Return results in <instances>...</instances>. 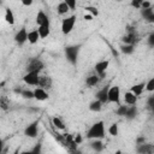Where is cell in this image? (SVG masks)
Returning <instances> with one entry per match:
<instances>
[{
    "label": "cell",
    "instance_id": "obj_1",
    "mask_svg": "<svg viewBox=\"0 0 154 154\" xmlns=\"http://www.w3.org/2000/svg\"><path fill=\"white\" fill-rule=\"evenodd\" d=\"M105 136V126L103 122H96L90 126V129L87 132L88 138H102Z\"/></svg>",
    "mask_w": 154,
    "mask_h": 154
},
{
    "label": "cell",
    "instance_id": "obj_2",
    "mask_svg": "<svg viewBox=\"0 0 154 154\" xmlns=\"http://www.w3.org/2000/svg\"><path fill=\"white\" fill-rule=\"evenodd\" d=\"M78 52H79V45H77V46H67L65 48V55H66L67 60L73 65L77 63Z\"/></svg>",
    "mask_w": 154,
    "mask_h": 154
},
{
    "label": "cell",
    "instance_id": "obj_3",
    "mask_svg": "<svg viewBox=\"0 0 154 154\" xmlns=\"http://www.w3.org/2000/svg\"><path fill=\"white\" fill-rule=\"evenodd\" d=\"M107 101L109 102H114V103H120V89L119 87L114 85L112 88H108L107 91Z\"/></svg>",
    "mask_w": 154,
    "mask_h": 154
},
{
    "label": "cell",
    "instance_id": "obj_4",
    "mask_svg": "<svg viewBox=\"0 0 154 154\" xmlns=\"http://www.w3.org/2000/svg\"><path fill=\"white\" fill-rule=\"evenodd\" d=\"M75 22H76V17H75V16H70V17L65 18V19L63 20V23H61V31H63L65 35L70 34V32L72 31L73 26H75Z\"/></svg>",
    "mask_w": 154,
    "mask_h": 154
},
{
    "label": "cell",
    "instance_id": "obj_5",
    "mask_svg": "<svg viewBox=\"0 0 154 154\" xmlns=\"http://www.w3.org/2000/svg\"><path fill=\"white\" fill-rule=\"evenodd\" d=\"M40 71H29L26 72V75L23 77L24 82L26 84H30V85H37V82H38V75Z\"/></svg>",
    "mask_w": 154,
    "mask_h": 154
},
{
    "label": "cell",
    "instance_id": "obj_6",
    "mask_svg": "<svg viewBox=\"0 0 154 154\" xmlns=\"http://www.w3.org/2000/svg\"><path fill=\"white\" fill-rule=\"evenodd\" d=\"M43 67H45V65L40 59H31L26 65V72H29V71H41Z\"/></svg>",
    "mask_w": 154,
    "mask_h": 154
},
{
    "label": "cell",
    "instance_id": "obj_7",
    "mask_svg": "<svg viewBox=\"0 0 154 154\" xmlns=\"http://www.w3.org/2000/svg\"><path fill=\"white\" fill-rule=\"evenodd\" d=\"M14 40H16V42H17L18 45H23L24 42H26V41H28V31H26V29H25V28H22V29L16 34Z\"/></svg>",
    "mask_w": 154,
    "mask_h": 154
},
{
    "label": "cell",
    "instance_id": "obj_8",
    "mask_svg": "<svg viewBox=\"0 0 154 154\" xmlns=\"http://www.w3.org/2000/svg\"><path fill=\"white\" fill-rule=\"evenodd\" d=\"M108 65H109V61H108V60H102V61H100V63H97V64L95 65V71H96V73L100 76V78L105 75V72H106Z\"/></svg>",
    "mask_w": 154,
    "mask_h": 154
},
{
    "label": "cell",
    "instance_id": "obj_9",
    "mask_svg": "<svg viewBox=\"0 0 154 154\" xmlns=\"http://www.w3.org/2000/svg\"><path fill=\"white\" fill-rule=\"evenodd\" d=\"M24 134H25V136L31 137V138L36 137L37 136V122H34L30 125H28L24 130Z\"/></svg>",
    "mask_w": 154,
    "mask_h": 154
},
{
    "label": "cell",
    "instance_id": "obj_10",
    "mask_svg": "<svg viewBox=\"0 0 154 154\" xmlns=\"http://www.w3.org/2000/svg\"><path fill=\"white\" fill-rule=\"evenodd\" d=\"M37 85L40 88H43V89H49L52 87V79H51V77H48V76H38Z\"/></svg>",
    "mask_w": 154,
    "mask_h": 154
},
{
    "label": "cell",
    "instance_id": "obj_11",
    "mask_svg": "<svg viewBox=\"0 0 154 154\" xmlns=\"http://www.w3.org/2000/svg\"><path fill=\"white\" fill-rule=\"evenodd\" d=\"M36 23L38 25H47V26H49V19H48V17L46 16V13L43 11H38V13L36 16Z\"/></svg>",
    "mask_w": 154,
    "mask_h": 154
},
{
    "label": "cell",
    "instance_id": "obj_12",
    "mask_svg": "<svg viewBox=\"0 0 154 154\" xmlns=\"http://www.w3.org/2000/svg\"><path fill=\"white\" fill-rule=\"evenodd\" d=\"M34 97L38 101H45L48 99V94L46 93V90L43 88H36L34 90Z\"/></svg>",
    "mask_w": 154,
    "mask_h": 154
},
{
    "label": "cell",
    "instance_id": "obj_13",
    "mask_svg": "<svg viewBox=\"0 0 154 154\" xmlns=\"http://www.w3.org/2000/svg\"><path fill=\"white\" fill-rule=\"evenodd\" d=\"M141 14H142V17H143L144 19H147L148 22H153V20H154V12H153L152 6L148 7V8H142Z\"/></svg>",
    "mask_w": 154,
    "mask_h": 154
},
{
    "label": "cell",
    "instance_id": "obj_14",
    "mask_svg": "<svg viewBox=\"0 0 154 154\" xmlns=\"http://www.w3.org/2000/svg\"><path fill=\"white\" fill-rule=\"evenodd\" d=\"M107 91H108V87L102 88L101 90H99V91L96 93V99L100 100L102 103L107 102Z\"/></svg>",
    "mask_w": 154,
    "mask_h": 154
},
{
    "label": "cell",
    "instance_id": "obj_15",
    "mask_svg": "<svg viewBox=\"0 0 154 154\" xmlns=\"http://www.w3.org/2000/svg\"><path fill=\"white\" fill-rule=\"evenodd\" d=\"M40 38V35H38V31L37 30H32V31H29L28 32V41L29 43L31 45H35Z\"/></svg>",
    "mask_w": 154,
    "mask_h": 154
},
{
    "label": "cell",
    "instance_id": "obj_16",
    "mask_svg": "<svg viewBox=\"0 0 154 154\" xmlns=\"http://www.w3.org/2000/svg\"><path fill=\"white\" fill-rule=\"evenodd\" d=\"M125 102H126L128 105H136V102H137V96H136L134 93L128 91V93H125Z\"/></svg>",
    "mask_w": 154,
    "mask_h": 154
},
{
    "label": "cell",
    "instance_id": "obj_17",
    "mask_svg": "<svg viewBox=\"0 0 154 154\" xmlns=\"http://www.w3.org/2000/svg\"><path fill=\"white\" fill-rule=\"evenodd\" d=\"M38 35H40V38H45L49 35V26L47 25H38Z\"/></svg>",
    "mask_w": 154,
    "mask_h": 154
},
{
    "label": "cell",
    "instance_id": "obj_18",
    "mask_svg": "<svg viewBox=\"0 0 154 154\" xmlns=\"http://www.w3.org/2000/svg\"><path fill=\"white\" fill-rule=\"evenodd\" d=\"M99 81H100V76H99V75H91V76H89V77L87 78L85 83H87V85L93 87V85H96V84L99 83Z\"/></svg>",
    "mask_w": 154,
    "mask_h": 154
},
{
    "label": "cell",
    "instance_id": "obj_19",
    "mask_svg": "<svg viewBox=\"0 0 154 154\" xmlns=\"http://www.w3.org/2000/svg\"><path fill=\"white\" fill-rule=\"evenodd\" d=\"M136 114H137V108H136V106H131V107H128V108H126V112H125V116H124V117H126L128 119H132V118L136 117Z\"/></svg>",
    "mask_w": 154,
    "mask_h": 154
},
{
    "label": "cell",
    "instance_id": "obj_20",
    "mask_svg": "<svg viewBox=\"0 0 154 154\" xmlns=\"http://www.w3.org/2000/svg\"><path fill=\"white\" fill-rule=\"evenodd\" d=\"M101 107H102V102L100 100H97V99L95 101L90 102V105H89V109L93 111V112H99L101 109Z\"/></svg>",
    "mask_w": 154,
    "mask_h": 154
},
{
    "label": "cell",
    "instance_id": "obj_21",
    "mask_svg": "<svg viewBox=\"0 0 154 154\" xmlns=\"http://www.w3.org/2000/svg\"><path fill=\"white\" fill-rule=\"evenodd\" d=\"M5 20L11 25L14 24V16H13V12L10 8H6V11H5Z\"/></svg>",
    "mask_w": 154,
    "mask_h": 154
},
{
    "label": "cell",
    "instance_id": "obj_22",
    "mask_svg": "<svg viewBox=\"0 0 154 154\" xmlns=\"http://www.w3.org/2000/svg\"><path fill=\"white\" fill-rule=\"evenodd\" d=\"M144 89V83H140V84H135L134 87H131V93H134L136 96L141 95L142 91Z\"/></svg>",
    "mask_w": 154,
    "mask_h": 154
},
{
    "label": "cell",
    "instance_id": "obj_23",
    "mask_svg": "<svg viewBox=\"0 0 154 154\" xmlns=\"http://www.w3.org/2000/svg\"><path fill=\"white\" fill-rule=\"evenodd\" d=\"M69 11H70V7H69L67 4H65L64 1L58 5V13H59V14H65V13H67Z\"/></svg>",
    "mask_w": 154,
    "mask_h": 154
},
{
    "label": "cell",
    "instance_id": "obj_24",
    "mask_svg": "<svg viewBox=\"0 0 154 154\" xmlns=\"http://www.w3.org/2000/svg\"><path fill=\"white\" fill-rule=\"evenodd\" d=\"M137 152L138 153H152L153 152V148L150 144H140V147L137 148Z\"/></svg>",
    "mask_w": 154,
    "mask_h": 154
},
{
    "label": "cell",
    "instance_id": "obj_25",
    "mask_svg": "<svg viewBox=\"0 0 154 154\" xmlns=\"http://www.w3.org/2000/svg\"><path fill=\"white\" fill-rule=\"evenodd\" d=\"M8 106H10V101L6 96H1L0 97V108H2L4 111H7L8 109Z\"/></svg>",
    "mask_w": 154,
    "mask_h": 154
},
{
    "label": "cell",
    "instance_id": "obj_26",
    "mask_svg": "<svg viewBox=\"0 0 154 154\" xmlns=\"http://www.w3.org/2000/svg\"><path fill=\"white\" fill-rule=\"evenodd\" d=\"M90 146H91V148H93L94 150H96V152L102 150V142H101V141H97V138H95V141L91 142Z\"/></svg>",
    "mask_w": 154,
    "mask_h": 154
},
{
    "label": "cell",
    "instance_id": "obj_27",
    "mask_svg": "<svg viewBox=\"0 0 154 154\" xmlns=\"http://www.w3.org/2000/svg\"><path fill=\"white\" fill-rule=\"evenodd\" d=\"M120 48H122V52L124 54H131L134 52V45H124Z\"/></svg>",
    "mask_w": 154,
    "mask_h": 154
},
{
    "label": "cell",
    "instance_id": "obj_28",
    "mask_svg": "<svg viewBox=\"0 0 154 154\" xmlns=\"http://www.w3.org/2000/svg\"><path fill=\"white\" fill-rule=\"evenodd\" d=\"M53 125L55 126V128H58V129H60V130H63V129H65V125H64V123L58 118V117H54L53 118Z\"/></svg>",
    "mask_w": 154,
    "mask_h": 154
},
{
    "label": "cell",
    "instance_id": "obj_29",
    "mask_svg": "<svg viewBox=\"0 0 154 154\" xmlns=\"http://www.w3.org/2000/svg\"><path fill=\"white\" fill-rule=\"evenodd\" d=\"M126 108H128V106H125V105H119L118 108H117V111H116V113H117L118 116H125Z\"/></svg>",
    "mask_w": 154,
    "mask_h": 154
},
{
    "label": "cell",
    "instance_id": "obj_30",
    "mask_svg": "<svg viewBox=\"0 0 154 154\" xmlns=\"http://www.w3.org/2000/svg\"><path fill=\"white\" fill-rule=\"evenodd\" d=\"M108 132H109V135H112V136H117V135H118V125H117V124H112V125L109 126V129H108Z\"/></svg>",
    "mask_w": 154,
    "mask_h": 154
},
{
    "label": "cell",
    "instance_id": "obj_31",
    "mask_svg": "<svg viewBox=\"0 0 154 154\" xmlns=\"http://www.w3.org/2000/svg\"><path fill=\"white\" fill-rule=\"evenodd\" d=\"M22 96L23 97H25V99H32L34 97V91H31V90H22Z\"/></svg>",
    "mask_w": 154,
    "mask_h": 154
},
{
    "label": "cell",
    "instance_id": "obj_32",
    "mask_svg": "<svg viewBox=\"0 0 154 154\" xmlns=\"http://www.w3.org/2000/svg\"><path fill=\"white\" fill-rule=\"evenodd\" d=\"M144 87H146V89H147L148 91H153V90H154V78H150V79L148 81V83H147Z\"/></svg>",
    "mask_w": 154,
    "mask_h": 154
},
{
    "label": "cell",
    "instance_id": "obj_33",
    "mask_svg": "<svg viewBox=\"0 0 154 154\" xmlns=\"http://www.w3.org/2000/svg\"><path fill=\"white\" fill-rule=\"evenodd\" d=\"M76 1L77 0H64V2L67 4V6L70 7V10H73L76 7Z\"/></svg>",
    "mask_w": 154,
    "mask_h": 154
},
{
    "label": "cell",
    "instance_id": "obj_34",
    "mask_svg": "<svg viewBox=\"0 0 154 154\" xmlns=\"http://www.w3.org/2000/svg\"><path fill=\"white\" fill-rule=\"evenodd\" d=\"M85 10H87L88 12H90L93 16H97V14H99V11H97L95 7H91V6H87V7H85Z\"/></svg>",
    "mask_w": 154,
    "mask_h": 154
},
{
    "label": "cell",
    "instance_id": "obj_35",
    "mask_svg": "<svg viewBox=\"0 0 154 154\" xmlns=\"http://www.w3.org/2000/svg\"><path fill=\"white\" fill-rule=\"evenodd\" d=\"M143 0H131V6L135 8H141V4Z\"/></svg>",
    "mask_w": 154,
    "mask_h": 154
},
{
    "label": "cell",
    "instance_id": "obj_36",
    "mask_svg": "<svg viewBox=\"0 0 154 154\" xmlns=\"http://www.w3.org/2000/svg\"><path fill=\"white\" fill-rule=\"evenodd\" d=\"M150 6H152V5H150L149 1H144V0H143L142 4H141V7H142V8H148V7H150Z\"/></svg>",
    "mask_w": 154,
    "mask_h": 154
},
{
    "label": "cell",
    "instance_id": "obj_37",
    "mask_svg": "<svg viewBox=\"0 0 154 154\" xmlns=\"http://www.w3.org/2000/svg\"><path fill=\"white\" fill-rule=\"evenodd\" d=\"M148 43L149 46H154V34H150L148 37Z\"/></svg>",
    "mask_w": 154,
    "mask_h": 154
},
{
    "label": "cell",
    "instance_id": "obj_38",
    "mask_svg": "<svg viewBox=\"0 0 154 154\" xmlns=\"http://www.w3.org/2000/svg\"><path fill=\"white\" fill-rule=\"evenodd\" d=\"M40 152H41V144H40V143H37V144H36V147L31 150V153H35V154H36V153H40Z\"/></svg>",
    "mask_w": 154,
    "mask_h": 154
},
{
    "label": "cell",
    "instance_id": "obj_39",
    "mask_svg": "<svg viewBox=\"0 0 154 154\" xmlns=\"http://www.w3.org/2000/svg\"><path fill=\"white\" fill-rule=\"evenodd\" d=\"M73 141H75L77 144H79V143L82 142V137H81V135H77V136L73 138Z\"/></svg>",
    "mask_w": 154,
    "mask_h": 154
},
{
    "label": "cell",
    "instance_id": "obj_40",
    "mask_svg": "<svg viewBox=\"0 0 154 154\" xmlns=\"http://www.w3.org/2000/svg\"><path fill=\"white\" fill-rule=\"evenodd\" d=\"M22 4L24 6H30L32 4V0H22Z\"/></svg>",
    "mask_w": 154,
    "mask_h": 154
},
{
    "label": "cell",
    "instance_id": "obj_41",
    "mask_svg": "<svg viewBox=\"0 0 154 154\" xmlns=\"http://www.w3.org/2000/svg\"><path fill=\"white\" fill-rule=\"evenodd\" d=\"M91 18H93L91 14H84V19L85 20H91Z\"/></svg>",
    "mask_w": 154,
    "mask_h": 154
},
{
    "label": "cell",
    "instance_id": "obj_42",
    "mask_svg": "<svg viewBox=\"0 0 154 154\" xmlns=\"http://www.w3.org/2000/svg\"><path fill=\"white\" fill-rule=\"evenodd\" d=\"M153 101H154V96H150V97H149V101H148V105H149L150 107L153 106Z\"/></svg>",
    "mask_w": 154,
    "mask_h": 154
},
{
    "label": "cell",
    "instance_id": "obj_43",
    "mask_svg": "<svg viewBox=\"0 0 154 154\" xmlns=\"http://www.w3.org/2000/svg\"><path fill=\"white\" fill-rule=\"evenodd\" d=\"M137 142H138V143H141V142H143V143H144V138H143V137H140V138L137 140Z\"/></svg>",
    "mask_w": 154,
    "mask_h": 154
},
{
    "label": "cell",
    "instance_id": "obj_44",
    "mask_svg": "<svg viewBox=\"0 0 154 154\" xmlns=\"http://www.w3.org/2000/svg\"><path fill=\"white\" fill-rule=\"evenodd\" d=\"M14 93H22V89H14Z\"/></svg>",
    "mask_w": 154,
    "mask_h": 154
},
{
    "label": "cell",
    "instance_id": "obj_45",
    "mask_svg": "<svg viewBox=\"0 0 154 154\" xmlns=\"http://www.w3.org/2000/svg\"><path fill=\"white\" fill-rule=\"evenodd\" d=\"M2 152V143H0V153Z\"/></svg>",
    "mask_w": 154,
    "mask_h": 154
},
{
    "label": "cell",
    "instance_id": "obj_46",
    "mask_svg": "<svg viewBox=\"0 0 154 154\" xmlns=\"http://www.w3.org/2000/svg\"><path fill=\"white\" fill-rule=\"evenodd\" d=\"M0 143H2V140H1V138H0Z\"/></svg>",
    "mask_w": 154,
    "mask_h": 154
},
{
    "label": "cell",
    "instance_id": "obj_47",
    "mask_svg": "<svg viewBox=\"0 0 154 154\" xmlns=\"http://www.w3.org/2000/svg\"><path fill=\"white\" fill-rule=\"evenodd\" d=\"M118 1H122V0H118Z\"/></svg>",
    "mask_w": 154,
    "mask_h": 154
},
{
    "label": "cell",
    "instance_id": "obj_48",
    "mask_svg": "<svg viewBox=\"0 0 154 154\" xmlns=\"http://www.w3.org/2000/svg\"><path fill=\"white\" fill-rule=\"evenodd\" d=\"M0 4H1V1H0Z\"/></svg>",
    "mask_w": 154,
    "mask_h": 154
}]
</instances>
